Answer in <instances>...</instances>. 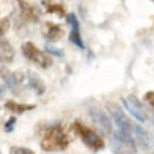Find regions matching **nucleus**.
Instances as JSON below:
<instances>
[{"mask_svg": "<svg viewBox=\"0 0 154 154\" xmlns=\"http://www.w3.org/2000/svg\"><path fill=\"white\" fill-rule=\"evenodd\" d=\"M69 138L63 128L59 125L49 128L43 134L40 147L45 152L63 151L69 146Z\"/></svg>", "mask_w": 154, "mask_h": 154, "instance_id": "nucleus-1", "label": "nucleus"}, {"mask_svg": "<svg viewBox=\"0 0 154 154\" xmlns=\"http://www.w3.org/2000/svg\"><path fill=\"white\" fill-rule=\"evenodd\" d=\"M72 128L74 132L80 137L82 143L93 152H98L105 148L103 139L89 127H86L79 122H75L72 125Z\"/></svg>", "mask_w": 154, "mask_h": 154, "instance_id": "nucleus-2", "label": "nucleus"}, {"mask_svg": "<svg viewBox=\"0 0 154 154\" xmlns=\"http://www.w3.org/2000/svg\"><path fill=\"white\" fill-rule=\"evenodd\" d=\"M21 51L24 57L28 58L33 63L40 66L41 69H48L53 64V59L51 56L38 49L32 41H26L22 43Z\"/></svg>", "mask_w": 154, "mask_h": 154, "instance_id": "nucleus-3", "label": "nucleus"}, {"mask_svg": "<svg viewBox=\"0 0 154 154\" xmlns=\"http://www.w3.org/2000/svg\"><path fill=\"white\" fill-rule=\"evenodd\" d=\"M112 149L117 154H134L136 153V143L132 135L117 130L111 137Z\"/></svg>", "mask_w": 154, "mask_h": 154, "instance_id": "nucleus-4", "label": "nucleus"}, {"mask_svg": "<svg viewBox=\"0 0 154 154\" xmlns=\"http://www.w3.org/2000/svg\"><path fill=\"white\" fill-rule=\"evenodd\" d=\"M107 109H108V111H109V113L111 114L112 118H113L114 122H115L118 130L124 133H127V134L132 135L134 125H133L132 122L128 118V116L126 115L124 110H122L117 103H112V101H109V103H107Z\"/></svg>", "mask_w": 154, "mask_h": 154, "instance_id": "nucleus-5", "label": "nucleus"}, {"mask_svg": "<svg viewBox=\"0 0 154 154\" xmlns=\"http://www.w3.org/2000/svg\"><path fill=\"white\" fill-rule=\"evenodd\" d=\"M17 76H18V79H19V84L21 89L23 87H26V88L33 90L38 95H42L45 93V82H43V80L41 79L36 73H33L31 71H24V72L17 73Z\"/></svg>", "mask_w": 154, "mask_h": 154, "instance_id": "nucleus-6", "label": "nucleus"}, {"mask_svg": "<svg viewBox=\"0 0 154 154\" xmlns=\"http://www.w3.org/2000/svg\"><path fill=\"white\" fill-rule=\"evenodd\" d=\"M122 103L125 108L131 113V115L136 118L138 122H145L148 118V113L146 111L143 103L139 101V99L133 94L128 95L126 98H122Z\"/></svg>", "mask_w": 154, "mask_h": 154, "instance_id": "nucleus-7", "label": "nucleus"}, {"mask_svg": "<svg viewBox=\"0 0 154 154\" xmlns=\"http://www.w3.org/2000/svg\"><path fill=\"white\" fill-rule=\"evenodd\" d=\"M89 114L92 122L97 126V128L105 134H110L112 132V124L109 116L105 111L97 107H92L89 110Z\"/></svg>", "mask_w": 154, "mask_h": 154, "instance_id": "nucleus-8", "label": "nucleus"}, {"mask_svg": "<svg viewBox=\"0 0 154 154\" xmlns=\"http://www.w3.org/2000/svg\"><path fill=\"white\" fill-rule=\"evenodd\" d=\"M66 23L71 26V32L69 39L70 41L75 45L76 47H78L79 49H85L84 41H82V35H80V29H79V21L77 19L76 15L74 13H70L66 16Z\"/></svg>", "mask_w": 154, "mask_h": 154, "instance_id": "nucleus-9", "label": "nucleus"}, {"mask_svg": "<svg viewBox=\"0 0 154 154\" xmlns=\"http://www.w3.org/2000/svg\"><path fill=\"white\" fill-rule=\"evenodd\" d=\"M20 16L22 19L29 22L39 21L41 16V10L36 3L28 2V1H20Z\"/></svg>", "mask_w": 154, "mask_h": 154, "instance_id": "nucleus-10", "label": "nucleus"}, {"mask_svg": "<svg viewBox=\"0 0 154 154\" xmlns=\"http://www.w3.org/2000/svg\"><path fill=\"white\" fill-rule=\"evenodd\" d=\"M0 77L3 79L8 88L12 91L15 95H18L19 92L21 91V87L19 84V79H18L17 72L14 73L9 71L7 68H0Z\"/></svg>", "mask_w": 154, "mask_h": 154, "instance_id": "nucleus-11", "label": "nucleus"}, {"mask_svg": "<svg viewBox=\"0 0 154 154\" xmlns=\"http://www.w3.org/2000/svg\"><path fill=\"white\" fill-rule=\"evenodd\" d=\"M42 35L47 40L51 41V42H56L63 37L64 31L59 24L54 23L52 21H45V26H43Z\"/></svg>", "mask_w": 154, "mask_h": 154, "instance_id": "nucleus-12", "label": "nucleus"}, {"mask_svg": "<svg viewBox=\"0 0 154 154\" xmlns=\"http://www.w3.org/2000/svg\"><path fill=\"white\" fill-rule=\"evenodd\" d=\"M132 134L135 135L137 143H138L143 149L149 150L150 148L153 147L154 140H153V138H152L151 134H150L148 131H146L145 129L141 128L140 126H135L134 125Z\"/></svg>", "mask_w": 154, "mask_h": 154, "instance_id": "nucleus-13", "label": "nucleus"}, {"mask_svg": "<svg viewBox=\"0 0 154 154\" xmlns=\"http://www.w3.org/2000/svg\"><path fill=\"white\" fill-rule=\"evenodd\" d=\"M15 50L5 39L0 38V63H10L13 61Z\"/></svg>", "mask_w": 154, "mask_h": 154, "instance_id": "nucleus-14", "label": "nucleus"}, {"mask_svg": "<svg viewBox=\"0 0 154 154\" xmlns=\"http://www.w3.org/2000/svg\"><path fill=\"white\" fill-rule=\"evenodd\" d=\"M5 108L12 113L22 114L26 111H31V110L35 109L36 106L31 105V103H18L14 100H8L5 103Z\"/></svg>", "mask_w": 154, "mask_h": 154, "instance_id": "nucleus-15", "label": "nucleus"}, {"mask_svg": "<svg viewBox=\"0 0 154 154\" xmlns=\"http://www.w3.org/2000/svg\"><path fill=\"white\" fill-rule=\"evenodd\" d=\"M43 5H45V10L50 14H56L58 17H63L66 16V7L62 3L59 2H43Z\"/></svg>", "mask_w": 154, "mask_h": 154, "instance_id": "nucleus-16", "label": "nucleus"}, {"mask_svg": "<svg viewBox=\"0 0 154 154\" xmlns=\"http://www.w3.org/2000/svg\"><path fill=\"white\" fill-rule=\"evenodd\" d=\"M10 154H35L33 150L21 146H13L10 149Z\"/></svg>", "mask_w": 154, "mask_h": 154, "instance_id": "nucleus-17", "label": "nucleus"}, {"mask_svg": "<svg viewBox=\"0 0 154 154\" xmlns=\"http://www.w3.org/2000/svg\"><path fill=\"white\" fill-rule=\"evenodd\" d=\"M10 29V21L8 18H0V36H2Z\"/></svg>", "mask_w": 154, "mask_h": 154, "instance_id": "nucleus-18", "label": "nucleus"}, {"mask_svg": "<svg viewBox=\"0 0 154 154\" xmlns=\"http://www.w3.org/2000/svg\"><path fill=\"white\" fill-rule=\"evenodd\" d=\"M16 118L14 117V116H12V117H10V119L8 120L7 122H5V131L7 133H10V132H12L13 131V129H14V126H15V124H16Z\"/></svg>", "mask_w": 154, "mask_h": 154, "instance_id": "nucleus-19", "label": "nucleus"}, {"mask_svg": "<svg viewBox=\"0 0 154 154\" xmlns=\"http://www.w3.org/2000/svg\"><path fill=\"white\" fill-rule=\"evenodd\" d=\"M45 50H47V51L49 52L50 54H53V55L58 56V57H60V56L63 55V53H62L61 50L57 49V48H54V47H52V45H45Z\"/></svg>", "mask_w": 154, "mask_h": 154, "instance_id": "nucleus-20", "label": "nucleus"}, {"mask_svg": "<svg viewBox=\"0 0 154 154\" xmlns=\"http://www.w3.org/2000/svg\"><path fill=\"white\" fill-rule=\"evenodd\" d=\"M145 100H147L152 107L154 108V92H148L147 94L145 95Z\"/></svg>", "mask_w": 154, "mask_h": 154, "instance_id": "nucleus-21", "label": "nucleus"}, {"mask_svg": "<svg viewBox=\"0 0 154 154\" xmlns=\"http://www.w3.org/2000/svg\"><path fill=\"white\" fill-rule=\"evenodd\" d=\"M5 94V89L2 85H0V98H2Z\"/></svg>", "mask_w": 154, "mask_h": 154, "instance_id": "nucleus-22", "label": "nucleus"}, {"mask_svg": "<svg viewBox=\"0 0 154 154\" xmlns=\"http://www.w3.org/2000/svg\"><path fill=\"white\" fill-rule=\"evenodd\" d=\"M0 154H1V153H0Z\"/></svg>", "mask_w": 154, "mask_h": 154, "instance_id": "nucleus-23", "label": "nucleus"}]
</instances>
